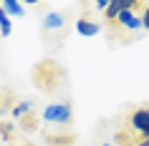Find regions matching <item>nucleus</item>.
<instances>
[{
    "label": "nucleus",
    "instance_id": "12",
    "mask_svg": "<svg viewBox=\"0 0 149 146\" xmlns=\"http://www.w3.org/2000/svg\"><path fill=\"white\" fill-rule=\"evenodd\" d=\"M104 146H111V144H104Z\"/></svg>",
    "mask_w": 149,
    "mask_h": 146
},
{
    "label": "nucleus",
    "instance_id": "3",
    "mask_svg": "<svg viewBox=\"0 0 149 146\" xmlns=\"http://www.w3.org/2000/svg\"><path fill=\"white\" fill-rule=\"evenodd\" d=\"M114 28H124V30H139V28H144V23H141V13H136V10H124L121 15L116 18V23L111 25V30Z\"/></svg>",
    "mask_w": 149,
    "mask_h": 146
},
{
    "label": "nucleus",
    "instance_id": "10",
    "mask_svg": "<svg viewBox=\"0 0 149 146\" xmlns=\"http://www.w3.org/2000/svg\"><path fill=\"white\" fill-rule=\"evenodd\" d=\"M136 146H149V136H144V138H139V144Z\"/></svg>",
    "mask_w": 149,
    "mask_h": 146
},
{
    "label": "nucleus",
    "instance_id": "1",
    "mask_svg": "<svg viewBox=\"0 0 149 146\" xmlns=\"http://www.w3.org/2000/svg\"><path fill=\"white\" fill-rule=\"evenodd\" d=\"M132 136L136 138H144L149 136V106H139L134 108L132 113L126 116V126H124Z\"/></svg>",
    "mask_w": 149,
    "mask_h": 146
},
{
    "label": "nucleus",
    "instance_id": "2",
    "mask_svg": "<svg viewBox=\"0 0 149 146\" xmlns=\"http://www.w3.org/2000/svg\"><path fill=\"white\" fill-rule=\"evenodd\" d=\"M71 118H73L71 103H48L43 111V121L48 123H68Z\"/></svg>",
    "mask_w": 149,
    "mask_h": 146
},
{
    "label": "nucleus",
    "instance_id": "7",
    "mask_svg": "<svg viewBox=\"0 0 149 146\" xmlns=\"http://www.w3.org/2000/svg\"><path fill=\"white\" fill-rule=\"evenodd\" d=\"M31 108H33V101H20L18 106H13V111H10V116H13V118H23V116L28 113Z\"/></svg>",
    "mask_w": 149,
    "mask_h": 146
},
{
    "label": "nucleus",
    "instance_id": "5",
    "mask_svg": "<svg viewBox=\"0 0 149 146\" xmlns=\"http://www.w3.org/2000/svg\"><path fill=\"white\" fill-rule=\"evenodd\" d=\"M63 23H66V20H63L61 13H48V15L43 18V28H48V30H56V28H61Z\"/></svg>",
    "mask_w": 149,
    "mask_h": 146
},
{
    "label": "nucleus",
    "instance_id": "6",
    "mask_svg": "<svg viewBox=\"0 0 149 146\" xmlns=\"http://www.w3.org/2000/svg\"><path fill=\"white\" fill-rule=\"evenodd\" d=\"M3 10L8 15H23V3H18V0H3Z\"/></svg>",
    "mask_w": 149,
    "mask_h": 146
},
{
    "label": "nucleus",
    "instance_id": "11",
    "mask_svg": "<svg viewBox=\"0 0 149 146\" xmlns=\"http://www.w3.org/2000/svg\"><path fill=\"white\" fill-rule=\"evenodd\" d=\"M3 134H5V123H0V136H3Z\"/></svg>",
    "mask_w": 149,
    "mask_h": 146
},
{
    "label": "nucleus",
    "instance_id": "9",
    "mask_svg": "<svg viewBox=\"0 0 149 146\" xmlns=\"http://www.w3.org/2000/svg\"><path fill=\"white\" fill-rule=\"evenodd\" d=\"M141 23H144V28L149 30V3H144V10H141Z\"/></svg>",
    "mask_w": 149,
    "mask_h": 146
},
{
    "label": "nucleus",
    "instance_id": "4",
    "mask_svg": "<svg viewBox=\"0 0 149 146\" xmlns=\"http://www.w3.org/2000/svg\"><path fill=\"white\" fill-rule=\"evenodd\" d=\"M76 30H79L81 35H86V38H94V35L101 30V28H99V23H94V20H86V18H81L79 23H76Z\"/></svg>",
    "mask_w": 149,
    "mask_h": 146
},
{
    "label": "nucleus",
    "instance_id": "8",
    "mask_svg": "<svg viewBox=\"0 0 149 146\" xmlns=\"http://www.w3.org/2000/svg\"><path fill=\"white\" fill-rule=\"evenodd\" d=\"M10 30H13V25H10V15L3 10V3H0V33H3V35H10Z\"/></svg>",
    "mask_w": 149,
    "mask_h": 146
},
{
    "label": "nucleus",
    "instance_id": "13",
    "mask_svg": "<svg viewBox=\"0 0 149 146\" xmlns=\"http://www.w3.org/2000/svg\"><path fill=\"white\" fill-rule=\"evenodd\" d=\"M0 111H3V106H0Z\"/></svg>",
    "mask_w": 149,
    "mask_h": 146
}]
</instances>
